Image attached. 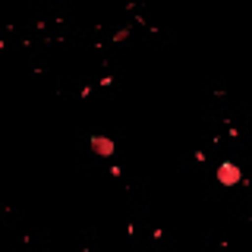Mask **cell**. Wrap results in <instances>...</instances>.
<instances>
[{"label": "cell", "mask_w": 252, "mask_h": 252, "mask_svg": "<svg viewBox=\"0 0 252 252\" xmlns=\"http://www.w3.org/2000/svg\"><path fill=\"white\" fill-rule=\"evenodd\" d=\"M218 183H220V186H236V183H243L240 167H236L233 161H224V164L218 167Z\"/></svg>", "instance_id": "obj_1"}, {"label": "cell", "mask_w": 252, "mask_h": 252, "mask_svg": "<svg viewBox=\"0 0 252 252\" xmlns=\"http://www.w3.org/2000/svg\"><path fill=\"white\" fill-rule=\"evenodd\" d=\"M92 152L101 155V158H110V155H114V139H107V136H101V132H94V136H92Z\"/></svg>", "instance_id": "obj_2"}, {"label": "cell", "mask_w": 252, "mask_h": 252, "mask_svg": "<svg viewBox=\"0 0 252 252\" xmlns=\"http://www.w3.org/2000/svg\"><path fill=\"white\" fill-rule=\"evenodd\" d=\"M126 38H129V26H123V29L114 32V41H126Z\"/></svg>", "instance_id": "obj_3"}]
</instances>
